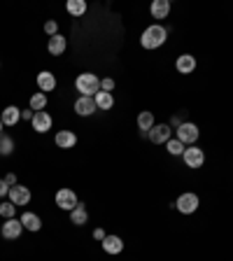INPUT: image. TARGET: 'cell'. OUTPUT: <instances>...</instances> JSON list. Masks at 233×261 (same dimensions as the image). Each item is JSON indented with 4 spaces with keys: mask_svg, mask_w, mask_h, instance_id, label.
Segmentation results:
<instances>
[{
    "mask_svg": "<svg viewBox=\"0 0 233 261\" xmlns=\"http://www.w3.org/2000/svg\"><path fill=\"white\" fill-rule=\"evenodd\" d=\"M75 87L82 96L93 98L98 91H100V80H98V75H93V72H82V75L77 77Z\"/></svg>",
    "mask_w": 233,
    "mask_h": 261,
    "instance_id": "7a4b0ae2",
    "label": "cell"
},
{
    "mask_svg": "<svg viewBox=\"0 0 233 261\" xmlns=\"http://www.w3.org/2000/svg\"><path fill=\"white\" fill-rule=\"evenodd\" d=\"M19 219H21V224H23V228H26V231H33V233H38L40 228H42V219H40L35 212H23Z\"/></svg>",
    "mask_w": 233,
    "mask_h": 261,
    "instance_id": "2e32d148",
    "label": "cell"
},
{
    "mask_svg": "<svg viewBox=\"0 0 233 261\" xmlns=\"http://www.w3.org/2000/svg\"><path fill=\"white\" fill-rule=\"evenodd\" d=\"M10 194V185L5 182V177L0 179V198H5V196Z\"/></svg>",
    "mask_w": 233,
    "mask_h": 261,
    "instance_id": "f546056e",
    "label": "cell"
},
{
    "mask_svg": "<svg viewBox=\"0 0 233 261\" xmlns=\"http://www.w3.org/2000/svg\"><path fill=\"white\" fill-rule=\"evenodd\" d=\"M31 124H33V130H35V133H47V130L51 128V124H54V119H51L49 112H35Z\"/></svg>",
    "mask_w": 233,
    "mask_h": 261,
    "instance_id": "30bf717a",
    "label": "cell"
},
{
    "mask_svg": "<svg viewBox=\"0 0 233 261\" xmlns=\"http://www.w3.org/2000/svg\"><path fill=\"white\" fill-rule=\"evenodd\" d=\"M3 130H5V124H3V119H0V136H3Z\"/></svg>",
    "mask_w": 233,
    "mask_h": 261,
    "instance_id": "e575fe53",
    "label": "cell"
},
{
    "mask_svg": "<svg viewBox=\"0 0 233 261\" xmlns=\"http://www.w3.org/2000/svg\"><path fill=\"white\" fill-rule=\"evenodd\" d=\"M93 100H96L98 110H112L114 108V96L108 91H98L96 96H93Z\"/></svg>",
    "mask_w": 233,
    "mask_h": 261,
    "instance_id": "7402d4cb",
    "label": "cell"
},
{
    "mask_svg": "<svg viewBox=\"0 0 233 261\" xmlns=\"http://www.w3.org/2000/svg\"><path fill=\"white\" fill-rule=\"evenodd\" d=\"M198 205H201V201H198V196L191 194V191H185V194H179L177 201H175V207H177L182 215H194V212L198 210Z\"/></svg>",
    "mask_w": 233,
    "mask_h": 261,
    "instance_id": "277c9868",
    "label": "cell"
},
{
    "mask_svg": "<svg viewBox=\"0 0 233 261\" xmlns=\"http://www.w3.org/2000/svg\"><path fill=\"white\" fill-rule=\"evenodd\" d=\"M54 201H56V205H59L61 210H68V212H72L77 205H80L77 194L72 189H59L56 191V196H54Z\"/></svg>",
    "mask_w": 233,
    "mask_h": 261,
    "instance_id": "5b68a950",
    "label": "cell"
},
{
    "mask_svg": "<svg viewBox=\"0 0 233 261\" xmlns=\"http://www.w3.org/2000/svg\"><path fill=\"white\" fill-rule=\"evenodd\" d=\"M149 12H152L154 19H168V14H170V3H168V0H154L152 7H149Z\"/></svg>",
    "mask_w": 233,
    "mask_h": 261,
    "instance_id": "ffe728a7",
    "label": "cell"
},
{
    "mask_svg": "<svg viewBox=\"0 0 233 261\" xmlns=\"http://www.w3.org/2000/svg\"><path fill=\"white\" fill-rule=\"evenodd\" d=\"M54 142L61 147V149H72V147L77 145V136L72 133V130H59L54 138Z\"/></svg>",
    "mask_w": 233,
    "mask_h": 261,
    "instance_id": "9a60e30c",
    "label": "cell"
},
{
    "mask_svg": "<svg viewBox=\"0 0 233 261\" xmlns=\"http://www.w3.org/2000/svg\"><path fill=\"white\" fill-rule=\"evenodd\" d=\"M105 236H108V233H105V231H103V228H100V226H98V228H93V238H96V240H100V243H103V238H105Z\"/></svg>",
    "mask_w": 233,
    "mask_h": 261,
    "instance_id": "1f68e13d",
    "label": "cell"
},
{
    "mask_svg": "<svg viewBox=\"0 0 233 261\" xmlns=\"http://www.w3.org/2000/svg\"><path fill=\"white\" fill-rule=\"evenodd\" d=\"M33 117H35V112H33L31 108H28V110H21V119H23V121H33Z\"/></svg>",
    "mask_w": 233,
    "mask_h": 261,
    "instance_id": "4dcf8cb0",
    "label": "cell"
},
{
    "mask_svg": "<svg viewBox=\"0 0 233 261\" xmlns=\"http://www.w3.org/2000/svg\"><path fill=\"white\" fill-rule=\"evenodd\" d=\"M100 91H108V93H112V91H114V80H110V77H105V80H100Z\"/></svg>",
    "mask_w": 233,
    "mask_h": 261,
    "instance_id": "f1b7e54d",
    "label": "cell"
},
{
    "mask_svg": "<svg viewBox=\"0 0 233 261\" xmlns=\"http://www.w3.org/2000/svg\"><path fill=\"white\" fill-rule=\"evenodd\" d=\"M65 10H68V14L72 16H84V12H87V0H68L65 3Z\"/></svg>",
    "mask_w": 233,
    "mask_h": 261,
    "instance_id": "603a6c76",
    "label": "cell"
},
{
    "mask_svg": "<svg viewBox=\"0 0 233 261\" xmlns=\"http://www.w3.org/2000/svg\"><path fill=\"white\" fill-rule=\"evenodd\" d=\"M168 40V28L161 26V23H152V26H147L140 35V44L145 49H159L163 42Z\"/></svg>",
    "mask_w": 233,
    "mask_h": 261,
    "instance_id": "6da1fadb",
    "label": "cell"
},
{
    "mask_svg": "<svg viewBox=\"0 0 233 261\" xmlns=\"http://www.w3.org/2000/svg\"><path fill=\"white\" fill-rule=\"evenodd\" d=\"M96 100L93 98H87V96H80L75 100V112L80 114V117H91L93 112H96Z\"/></svg>",
    "mask_w": 233,
    "mask_h": 261,
    "instance_id": "8fae6325",
    "label": "cell"
},
{
    "mask_svg": "<svg viewBox=\"0 0 233 261\" xmlns=\"http://www.w3.org/2000/svg\"><path fill=\"white\" fill-rule=\"evenodd\" d=\"M0 119H3L5 126H16L21 121V110L16 108V105H7V108L3 110V114H0Z\"/></svg>",
    "mask_w": 233,
    "mask_h": 261,
    "instance_id": "4fadbf2b",
    "label": "cell"
},
{
    "mask_svg": "<svg viewBox=\"0 0 233 261\" xmlns=\"http://www.w3.org/2000/svg\"><path fill=\"white\" fill-rule=\"evenodd\" d=\"M100 245H103V250L108 252V254H119V252L124 250V240H121L119 236H105Z\"/></svg>",
    "mask_w": 233,
    "mask_h": 261,
    "instance_id": "e0dca14e",
    "label": "cell"
},
{
    "mask_svg": "<svg viewBox=\"0 0 233 261\" xmlns=\"http://www.w3.org/2000/svg\"><path fill=\"white\" fill-rule=\"evenodd\" d=\"M175 68H177V72H182V75H191V72L196 70V56L179 54L177 61H175Z\"/></svg>",
    "mask_w": 233,
    "mask_h": 261,
    "instance_id": "7c38bea8",
    "label": "cell"
},
{
    "mask_svg": "<svg viewBox=\"0 0 233 261\" xmlns=\"http://www.w3.org/2000/svg\"><path fill=\"white\" fill-rule=\"evenodd\" d=\"M147 138H149L154 145H166V142L173 138V128H170V124H154V128L147 133Z\"/></svg>",
    "mask_w": 233,
    "mask_h": 261,
    "instance_id": "ba28073f",
    "label": "cell"
},
{
    "mask_svg": "<svg viewBox=\"0 0 233 261\" xmlns=\"http://www.w3.org/2000/svg\"><path fill=\"white\" fill-rule=\"evenodd\" d=\"M16 215V205L12 201H3L0 203V217L3 219H12Z\"/></svg>",
    "mask_w": 233,
    "mask_h": 261,
    "instance_id": "4316f807",
    "label": "cell"
},
{
    "mask_svg": "<svg viewBox=\"0 0 233 261\" xmlns=\"http://www.w3.org/2000/svg\"><path fill=\"white\" fill-rule=\"evenodd\" d=\"M182 124H185V121H182V117H179V114H175V117H170V128H173V126H175V128H177V126H182Z\"/></svg>",
    "mask_w": 233,
    "mask_h": 261,
    "instance_id": "d6a6232c",
    "label": "cell"
},
{
    "mask_svg": "<svg viewBox=\"0 0 233 261\" xmlns=\"http://www.w3.org/2000/svg\"><path fill=\"white\" fill-rule=\"evenodd\" d=\"M87 222H89V212H87V207H84V203H80V205L70 212V224H75V226H84Z\"/></svg>",
    "mask_w": 233,
    "mask_h": 261,
    "instance_id": "44dd1931",
    "label": "cell"
},
{
    "mask_svg": "<svg viewBox=\"0 0 233 261\" xmlns=\"http://www.w3.org/2000/svg\"><path fill=\"white\" fill-rule=\"evenodd\" d=\"M21 231H23V224H21V219H16V217L5 219V224L0 226V236L5 240H16L21 236Z\"/></svg>",
    "mask_w": 233,
    "mask_h": 261,
    "instance_id": "9c48e42d",
    "label": "cell"
},
{
    "mask_svg": "<svg viewBox=\"0 0 233 261\" xmlns=\"http://www.w3.org/2000/svg\"><path fill=\"white\" fill-rule=\"evenodd\" d=\"M31 198H33V194H31V189H28V187H23V185H14V187H10L7 201H12L16 207L28 205V203H31Z\"/></svg>",
    "mask_w": 233,
    "mask_h": 261,
    "instance_id": "8992f818",
    "label": "cell"
},
{
    "mask_svg": "<svg viewBox=\"0 0 233 261\" xmlns=\"http://www.w3.org/2000/svg\"><path fill=\"white\" fill-rule=\"evenodd\" d=\"M182 161L187 163V168H201L203 163H205V152H203L201 147H187L185 154H182Z\"/></svg>",
    "mask_w": 233,
    "mask_h": 261,
    "instance_id": "52a82bcc",
    "label": "cell"
},
{
    "mask_svg": "<svg viewBox=\"0 0 233 261\" xmlns=\"http://www.w3.org/2000/svg\"><path fill=\"white\" fill-rule=\"evenodd\" d=\"M166 149H168V154H170V156H182V154H185V149H187V147L182 145V142H179L177 138H170V140L166 142Z\"/></svg>",
    "mask_w": 233,
    "mask_h": 261,
    "instance_id": "d4e9b609",
    "label": "cell"
},
{
    "mask_svg": "<svg viewBox=\"0 0 233 261\" xmlns=\"http://www.w3.org/2000/svg\"><path fill=\"white\" fill-rule=\"evenodd\" d=\"M47 49H49V54H51V56H61L65 49H68V40H65L61 33H59V35H51V38H49Z\"/></svg>",
    "mask_w": 233,
    "mask_h": 261,
    "instance_id": "5bb4252c",
    "label": "cell"
},
{
    "mask_svg": "<svg viewBox=\"0 0 233 261\" xmlns=\"http://www.w3.org/2000/svg\"><path fill=\"white\" fill-rule=\"evenodd\" d=\"M198 136H201V130H198V126H196V124H191V121H185L182 126H177V128H175V138H177V140L182 142L185 147L196 145Z\"/></svg>",
    "mask_w": 233,
    "mask_h": 261,
    "instance_id": "3957f363",
    "label": "cell"
},
{
    "mask_svg": "<svg viewBox=\"0 0 233 261\" xmlns=\"http://www.w3.org/2000/svg\"><path fill=\"white\" fill-rule=\"evenodd\" d=\"M12 152H14V140L7 133H3L0 136V156H10Z\"/></svg>",
    "mask_w": 233,
    "mask_h": 261,
    "instance_id": "484cf974",
    "label": "cell"
},
{
    "mask_svg": "<svg viewBox=\"0 0 233 261\" xmlns=\"http://www.w3.org/2000/svg\"><path fill=\"white\" fill-rule=\"evenodd\" d=\"M44 33H47L49 38H51V35H59V23H56L54 19H49V21L44 23Z\"/></svg>",
    "mask_w": 233,
    "mask_h": 261,
    "instance_id": "83f0119b",
    "label": "cell"
},
{
    "mask_svg": "<svg viewBox=\"0 0 233 261\" xmlns=\"http://www.w3.org/2000/svg\"><path fill=\"white\" fill-rule=\"evenodd\" d=\"M38 87H40V91H42V93L54 91V89H56V77L51 75L49 70L38 72Z\"/></svg>",
    "mask_w": 233,
    "mask_h": 261,
    "instance_id": "d6986e66",
    "label": "cell"
},
{
    "mask_svg": "<svg viewBox=\"0 0 233 261\" xmlns=\"http://www.w3.org/2000/svg\"><path fill=\"white\" fill-rule=\"evenodd\" d=\"M138 128H140V136L147 138V133L154 128V112H140L138 114Z\"/></svg>",
    "mask_w": 233,
    "mask_h": 261,
    "instance_id": "ac0fdd59",
    "label": "cell"
},
{
    "mask_svg": "<svg viewBox=\"0 0 233 261\" xmlns=\"http://www.w3.org/2000/svg\"><path fill=\"white\" fill-rule=\"evenodd\" d=\"M44 108H47V93H33L31 96V110L33 112H44Z\"/></svg>",
    "mask_w": 233,
    "mask_h": 261,
    "instance_id": "cb8c5ba5",
    "label": "cell"
},
{
    "mask_svg": "<svg viewBox=\"0 0 233 261\" xmlns=\"http://www.w3.org/2000/svg\"><path fill=\"white\" fill-rule=\"evenodd\" d=\"M5 182H7V185H10V187L19 185V182H16V175H14V173H7V175H5Z\"/></svg>",
    "mask_w": 233,
    "mask_h": 261,
    "instance_id": "836d02e7",
    "label": "cell"
}]
</instances>
